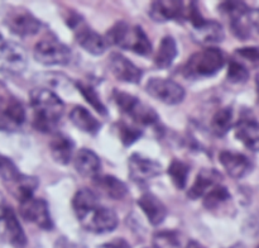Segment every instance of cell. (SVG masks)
Listing matches in <instances>:
<instances>
[{"label":"cell","mask_w":259,"mask_h":248,"mask_svg":"<svg viewBox=\"0 0 259 248\" xmlns=\"http://www.w3.org/2000/svg\"><path fill=\"white\" fill-rule=\"evenodd\" d=\"M33 109V127L42 133L56 129L65 111V104L57 94L47 88H35L29 94Z\"/></svg>","instance_id":"1"},{"label":"cell","mask_w":259,"mask_h":248,"mask_svg":"<svg viewBox=\"0 0 259 248\" xmlns=\"http://www.w3.org/2000/svg\"><path fill=\"white\" fill-rule=\"evenodd\" d=\"M105 37L109 45L118 46L137 55L147 57L152 53V42L143 28L139 25H129L125 22H118L108 30Z\"/></svg>","instance_id":"2"},{"label":"cell","mask_w":259,"mask_h":248,"mask_svg":"<svg viewBox=\"0 0 259 248\" xmlns=\"http://www.w3.org/2000/svg\"><path fill=\"white\" fill-rule=\"evenodd\" d=\"M225 65V55L217 47H206L194 53L184 67L186 77H211Z\"/></svg>","instance_id":"3"},{"label":"cell","mask_w":259,"mask_h":248,"mask_svg":"<svg viewBox=\"0 0 259 248\" xmlns=\"http://www.w3.org/2000/svg\"><path fill=\"white\" fill-rule=\"evenodd\" d=\"M114 100L118 108L128 115L137 126L149 127L158 121V114L153 108L144 104L137 96L125 91H114Z\"/></svg>","instance_id":"4"},{"label":"cell","mask_w":259,"mask_h":248,"mask_svg":"<svg viewBox=\"0 0 259 248\" xmlns=\"http://www.w3.org/2000/svg\"><path fill=\"white\" fill-rule=\"evenodd\" d=\"M68 27L75 33L76 42L86 51L94 56H100L108 50L109 43L105 37L99 34L98 32L89 27L88 23L83 20L81 15H71L67 22Z\"/></svg>","instance_id":"5"},{"label":"cell","mask_w":259,"mask_h":248,"mask_svg":"<svg viewBox=\"0 0 259 248\" xmlns=\"http://www.w3.org/2000/svg\"><path fill=\"white\" fill-rule=\"evenodd\" d=\"M33 56L45 66H63L70 63L71 50L55 37H46L35 43Z\"/></svg>","instance_id":"6"},{"label":"cell","mask_w":259,"mask_h":248,"mask_svg":"<svg viewBox=\"0 0 259 248\" xmlns=\"http://www.w3.org/2000/svg\"><path fill=\"white\" fill-rule=\"evenodd\" d=\"M146 91L156 100L167 105H177L185 99V89L179 82L169 78L152 77L146 85Z\"/></svg>","instance_id":"7"},{"label":"cell","mask_w":259,"mask_h":248,"mask_svg":"<svg viewBox=\"0 0 259 248\" xmlns=\"http://www.w3.org/2000/svg\"><path fill=\"white\" fill-rule=\"evenodd\" d=\"M28 65L27 52L18 43L5 40L0 47V72L10 76L22 75Z\"/></svg>","instance_id":"8"},{"label":"cell","mask_w":259,"mask_h":248,"mask_svg":"<svg viewBox=\"0 0 259 248\" xmlns=\"http://www.w3.org/2000/svg\"><path fill=\"white\" fill-rule=\"evenodd\" d=\"M8 29L19 37H30L40 30L42 23L24 8H15L7 14L4 20Z\"/></svg>","instance_id":"9"},{"label":"cell","mask_w":259,"mask_h":248,"mask_svg":"<svg viewBox=\"0 0 259 248\" xmlns=\"http://www.w3.org/2000/svg\"><path fill=\"white\" fill-rule=\"evenodd\" d=\"M19 214L25 222H29L43 230H51L53 228L50 206L45 199L30 197L19 202Z\"/></svg>","instance_id":"10"},{"label":"cell","mask_w":259,"mask_h":248,"mask_svg":"<svg viewBox=\"0 0 259 248\" xmlns=\"http://www.w3.org/2000/svg\"><path fill=\"white\" fill-rule=\"evenodd\" d=\"M128 167L131 179L138 184H144L162 172V164L159 162L139 153H133L129 157Z\"/></svg>","instance_id":"11"},{"label":"cell","mask_w":259,"mask_h":248,"mask_svg":"<svg viewBox=\"0 0 259 248\" xmlns=\"http://www.w3.org/2000/svg\"><path fill=\"white\" fill-rule=\"evenodd\" d=\"M109 68L114 77L123 82L139 84L143 76V71L120 53H111L109 58Z\"/></svg>","instance_id":"12"},{"label":"cell","mask_w":259,"mask_h":248,"mask_svg":"<svg viewBox=\"0 0 259 248\" xmlns=\"http://www.w3.org/2000/svg\"><path fill=\"white\" fill-rule=\"evenodd\" d=\"M219 161L227 174L233 179H243L253 170V163L245 154L239 152L223 151L219 154Z\"/></svg>","instance_id":"13"},{"label":"cell","mask_w":259,"mask_h":248,"mask_svg":"<svg viewBox=\"0 0 259 248\" xmlns=\"http://www.w3.org/2000/svg\"><path fill=\"white\" fill-rule=\"evenodd\" d=\"M185 3L180 0H156L149 5V17L158 23L174 19L184 20Z\"/></svg>","instance_id":"14"},{"label":"cell","mask_w":259,"mask_h":248,"mask_svg":"<svg viewBox=\"0 0 259 248\" xmlns=\"http://www.w3.org/2000/svg\"><path fill=\"white\" fill-rule=\"evenodd\" d=\"M118 223L119 219L116 213L110 208L100 205L82 225L89 232L96 233V234H105V233L113 232L118 227Z\"/></svg>","instance_id":"15"},{"label":"cell","mask_w":259,"mask_h":248,"mask_svg":"<svg viewBox=\"0 0 259 248\" xmlns=\"http://www.w3.org/2000/svg\"><path fill=\"white\" fill-rule=\"evenodd\" d=\"M235 137L252 152H259V121L254 116H242L235 126Z\"/></svg>","instance_id":"16"},{"label":"cell","mask_w":259,"mask_h":248,"mask_svg":"<svg viewBox=\"0 0 259 248\" xmlns=\"http://www.w3.org/2000/svg\"><path fill=\"white\" fill-rule=\"evenodd\" d=\"M223 176L215 169H202L197 174L195 182L187 191V196L191 200H197L204 197L207 192L215 186L222 184Z\"/></svg>","instance_id":"17"},{"label":"cell","mask_w":259,"mask_h":248,"mask_svg":"<svg viewBox=\"0 0 259 248\" xmlns=\"http://www.w3.org/2000/svg\"><path fill=\"white\" fill-rule=\"evenodd\" d=\"M25 109L18 99H8L5 108L0 115V129L4 132H15L24 124Z\"/></svg>","instance_id":"18"},{"label":"cell","mask_w":259,"mask_h":248,"mask_svg":"<svg viewBox=\"0 0 259 248\" xmlns=\"http://www.w3.org/2000/svg\"><path fill=\"white\" fill-rule=\"evenodd\" d=\"M100 206L99 204L98 195L90 189H80L72 199V209L77 219L81 223H85L91 215L94 214L98 208Z\"/></svg>","instance_id":"19"},{"label":"cell","mask_w":259,"mask_h":248,"mask_svg":"<svg viewBox=\"0 0 259 248\" xmlns=\"http://www.w3.org/2000/svg\"><path fill=\"white\" fill-rule=\"evenodd\" d=\"M138 206L152 225H159L167 217V208L158 197L152 192H144L137 201Z\"/></svg>","instance_id":"20"},{"label":"cell","mask_w":259,"mask_h":248,"mask_svg":"<svg viewBox=\"0 0 259 248\" xmlns=\"http://www.w3.org/2000/svg\"><path fill=\"white\" fill-rule=\"evenodd\" d=\"M192 38L197 43L204 46H211L215 43H220L224 40L225 33L224 28L220 23L215 20H206L197 27L192 28Z\"/></svg>","instance_id":"21"},{"label":"cell","mask_w":259,"mask_h":248,"mask_svg":"<svg viewBox=\"0 0 259 248\" xmlns=\"http://www.w3.org/2000/svg\"><path fill=\"white\" fill-rule=\"evenodd\" d=\"M0 220L4 224V232L10 244L15 248H24L27 245V235L22 228L17 214L10 206H7L4 215Z\"/></svg>","instance_id":"22"},{"label":"cell","mask_w":259,"mask_h":248,"mask_svg":"<svg viewBox=\"0 0 259 248\" xmlns=\"http://www.w3.org/2000/svg\"><path fill=\"white\" fill-rule=\"evenodd\" d=\"M73 164L76 171L86 179H95L100 174V158L95 152L89 148H82L76 153Z\"/></svg>","instance_id":"23"},{"label":"cell","mask_w":259,"mask_h":248,"mask_svg":"<svg viewBox=\"0 0 259 248\" xmlns=\"http://www.w3.org/2000/svg\"><path fill=\"white\" fill-rule=\"evenodd\" d=\"M51 156L58 164H68L75 151V142L63 133H56L50 142Z\"/></svg>","instance_id":"24"},{"label":"cell","mask_w":259,"mask_h":248,"mask_svg":"<svg viewBox=\"0 0 259 248\" xmlns=\"http://www.w3.org/2000/svg\"><path fill=\"white\" fill-rule=\"evenodd\" d=\"M70 120L73 126L77 127L80 131L85 133L96 136L101 129V123L83 106H75L70 113Z\"/></svg>","instance_id":"25"},{"label":"cell","mask_w":259,"mask_h":248,"mask_svg":"<svg viewBox=\"0 0 259 248\" xmlns=\"http://www.w3.org/2000/svg\"><path fill=\"white\" fill-rule=\"evenodd\" d=\"M95 186L103 192L105 196L110 197L113 200H121L126 194H128V187L118 177L111 176V175H104L94 179Z\"/></svg>","instance_id":"26"},{"label":"cell","mask_w":259,"mask_h":248,"mask_svg":"<svg viewBox=\"0 0 259 248\" xmlns=\"http://www.w3.org/2000/svg\"><path fill=\"white\" fill-rule=\"evenodd\" d=\"M177 53H179V50H177V43L175 38L171 35H166L162 38L159 43L158 51L154 57V65L162 70L171 67L174 61L176 60Z\"/></svg>","instance_id":"27"},{"label":"cell","mask_w":259,"mask_h":248,"mask_svg":"<svg viewBox=\"0 0 259 248\" xmlns=\"http://www.w3.org/2000/svg\"><path fill=\"white\" fill-rule=\"evenodd\" d=\"M38 185H39V181H38L37 177L22 174V176L7 189L15 199H18V201L22 202L33 197V194L37 190Z\"/></svg>","instance_id":"28"},{"label":"cell","mask_w":259,"mask_h":248,"mask_svg":"<svg viewBox=\"0 0 259 248\" xmlns=\"http://www.w3.org/2000/svg\"><path fill=\"white\" fill-rule=\"evenodd\" d=\"M233 126V109L230 106L220 108L212 115L210 121V129L217 137H224L232 129Z\"/></svg>","instance_id":"29"},{"label":"cell","mask_w":259,"mask_h":248,"mask_svg":"<svg viewBox=\"0 0 259 248\" xmlns=\"http://www.w3.org/2000/svg\"><path fill=\"white\" fill-rule=\"evenodd\" d=\"M167 172H168L172 184L175 185L176 189L182 190L186 187L187 179H189L190 175L189 164L185 163L184 161H180V159H174L168 166Z\"/></svg>","instance_id":"30"},{"label":"cell","mask_w":259,"mask_h":248,"mask_svg":"<svg viewBox=\"0 0 259 248\" xmlns=\"http://www.w3.org/2000/svg\"><path fill=\"white\" fill-rule=\"evenodd\" d=\"M76 88L80 91L81 95L83 96V99H85V100L88 101L100 115H108V109L104 105V103L100 99V95H99L98 91H96L93 86L89 85V84L82 82V81H77V82H76Z\"/></svg>","instance_id":"31"},{"label":"cell","mask_w":259,"mask_h":248,"mask_svg":"<svg viewBox=\"0 0 259 248\" xmlns=\"http://www.w3.org/2000/svg\"><path fill=\"white\" fill-rule=\"evenodd\" d=\"M230 197H232V195H230L229 190L220 184L218 185V186H215L214 189L210 190V191L205 195L204 206L209 210L217 209L220 205L224 204L225 201H228Z\"/></svg>","instance_id":"32"},{"label":"cell","mask_w":259,"mask_h":248,"mask_svg":"<svg viewBox=\"0 0 259 248\" xmlns=\"http://www.w3.org/2000/svg\"><path fill=\"white\" fill-rule=\"evenodd\" d=\"M20 176H22V172L18 170L17 164L9 157L0 156V179H2L3 184L9 187Z\"/></svg>","instance_id":"33"},{"label":"cell","mask_w":259,"mask_h":248,"mask_svg":"<svg viewBox=\"0 0 259 248\" xmlns=\"http://www.w3.org/2000/svg\"><path fill=\"white\" fill-rule=\"evenodd\" d=\"M154 248H181V239L179 233L174 230H162L154 234Z\"/></svg>","instance_id":"34"},{"label":"cell","mask_w":259,"mask_h":248,"mask_svg":"<svg viewBox=\"0 0 259 248\" xmlns=\"http://www.w3.org/2000/svg\"><path fill=\"white\" fill-rule=\"evenodd\" d=\"M219 9L225 17L229 18V22L244 17L250 12L249 7L243 2H223Z\"/></svg>","instance_id":"35"},{"label":"cell","mask_w":259,"mask_h":248,"mask_svg":"<svg viewBox=\"0 0 259 248\" xmlns=\"http://www.w3.org/2000/svg\"><path fill=\"white\" fill-rule=\"evenodd\" d=\"M228 81L232 84H244L249 78V71L240 61L232 60L228 66Z\"/></svg>","instance_id":"36"},{"label":"cell","mask_w":259,"mask_h":248,"mask_svg":"<svg viewBox=\"0 0 259 248\" xmlns=\"http://www.w3.org/2000/svg\"><path fill=\"white\" fill-rule=\"evenodd\" d=\"M142 134H143V131L141 129V127L129 126L128 123H124V121L119 124V137H120V141L124 147H129L136 143L141 138Z\"/></svg>","instance_id":"37"},{"label":"cell","mask_w":259,"mask_h":248,"mask_svg":"<svg viewBox=\"0 0 259 248\" xmlns=\"http://www.w3.org/2000/svg\"><path fill=\"white\" fill-rule=\"evenodd\" d=\"M248 14L230 22V29H232L233 34L240 40L249 39L250 34H252V27H250L249 19H248Z\"/></svg>","instance_id":"38"},{"label":"cell","mask_w":259,"mask_h":248,"mask_svg":"<svg viewBox=\"0 0 259 248\" xmlns=\"http://www.w3.org/2000/svg\"><path fill=\"white\" fill-rule=\"evenodd\" d=\"M235 56L240 60L245 61L253 67H259V46H249V47L238 48Z\"/></svg>","instance_id":"39"},{"label":"cell","mask_w":259,"mask_h":248,"mask_svg":"<svg viewBox=\"0 0 259 248\" xmlns=\"http://www.w3.org/2000/svg\"><path fill=\"white\" fill-rule=\"evenodd\" d=\"M101 248H132L131 244L124 238H114L110 242H106L101 245Z\"/></svg>","instance_id":"40"},{"label":"cell","mask_w":259,"mask_h":248,"mask_svg":"<svg viewBox=\"0 0 259 248\" xmlns=\"http://www.w3.org/2000/svg\"><path fill=\"white\" fill-rule=\"evenodd\" d=\"M248 19H249L252 29H255L259 33V9H250Z\"/></svg>","instance_id":"41"},{"label":"cell","mask_w":259,"mask_h":248,"mask_svg":"<svg viewBox=\"0 0 259 248\" xmlns=\"http://www.w3.org/2000/svg\"><path fill=\"white\" fill-rule=\"evenodd\" d=\"M185 248H205V247L201 244V243L197 242V240H190Z\"/></svg>","instance_id":"42"},{"label":"cell","mask_w":259,"mask_h":248,"mask_svg":"<svg viewBox=\"0 0 259 248\" xmlns=\"http://www.w3.org/2000/svg\"><path fill=\"white\" fill-rule=\"evenodd\" d=\"M5 209H7V205H5L4 197H3V195L0 194V219H2L3 215H4Z\"/></svg>","instance_id":"43"},{"label":"cell","mask_w":259,"mask_h":248,"mask_svg":"<svg viewBox=\"0 0 259 248\" xmlns=\"http://www.w3.org/2000/svg\"><path fill=\"white\" fill-rule=\"evenodd\" d=\"M7 101H8V100H5V99L3 98L2 95H0V115H2L3 110H4V108H5V104H7Z\"/></svg>","instance_id":"44"},{"label":"cell","mask_w":259,"mask_h":248,"mask_svg":"<svg viewBox=\"0 0 259 248\" xmlns=\"http://www.w3.org/2000/svg\"><path fill=\"white\" fill-rule=\"evenodd\" d=\"M255 90H257V96L259 100V73L255 76Z\"/></svg>","instance_id":"45"},{"label":"cell","mask_w":259,"mask_h":248,"mask_svg":"<svg viewBox=\"0 0 259 248\" xmlns=\"http://www.w3.org/2000/svg\"><path fill=\"white\" fill-rule=\"evenodd\" d=\"M4 43H5V39H4V37H3L2 32H0V47H2V46L4 45Z\"/></svg>","instance_id":"46"},{"label":"cell","mask_w":259,"mask_h":248,"mask_svg":"<svg viewBox=\"0 0 259 248\" xmlns=\"http://www.w3.org/2000/svg\"><path fill=\"white\" fill-rule=\"evenodd\" d=\"M147 248H154V247H147Z\"/></svg>","instance_id":"47"},{"label":"cell","mask_w":259,"mask_h":248,"mask_svg":"<svg viewBox=\"0 0 259 248\" xmlns=\"http://www.w3.org/2000/svg\"><path fill=\"white\" fill-rule=\"evenodd\" d=\"M257 248H259V245H258V247H257Z\"/></svg>","instance_id":"48"}]
</instances>
